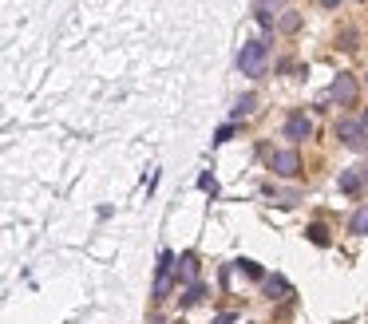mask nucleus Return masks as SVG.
Returning a JSON list of instances; mask_svg holds the SVG:
<instances>
[{"instance_id": "9d476101", "label": "nucleus", "mask_w": 368, "mask_h": 324, "mask_svg": "<svg viewBox=\"0 0 368 324\" xmlns=\"http://www.w3.org/2000/svg\"><path fill=\"white\" fill-rule=\"evenodd\" d=\"M348 229H353V233H368V206H360V210L348 217Z\"/></svg>"}, {"instance_id": "20e7f679", "label": "nucleus", "mask_w": 368, "mask_h": 324, "mask_svg": "<svg viewBox=\"0 0 368 324\" xmlns=\"http://www.w3.org/2000/svg\"><path fill=\"white\" fill-rule=\"evenodd\" d=\"M329 95L337 99V103H344V107H353V103H356V79L348 72H341L337 79H332V91H329Z\"/></svg>"}, {"instance_id": "423d86ee", "label": "nucleus", "mask_w": 368, "mask_h": 324, "mask_svg": "<svg viewBox=\"0 0 368 324\" xmlns=\"http://www.w3.org/2000/svg\"><path fill=\"white\" fill-rule=\"evenodd\" d=\"M178 281L198 285V257H194V253H183V261H178Z\"/></svg>"}, {"instance_id": "aec40b11", "label": "nucleus", "mask_w": 368, "mask_h": 324, "mask_svg": "<svg viewBox=\"0 0 368 324\" xmlns=\"http://www.w3.org/2000/svg\"><path fill=\"white\" fill-rule=\"evenodd\" d=\"M321 4H325V8H337V4H341V0H321Z\"/></svg>"}, {"instance_id": "a211bd4d", "label": "nucleus", "mask_w": 368, "mask_h": 324, "mask_svg": "<svg viewBox=\"0 0 368 324\" xmlns=\"http://www.w3.org/2000/svg\"><path fill=\"white\" fill-rule=\"evenodd\" d=\"M230 134H233V127L226 123V127H218V134H214V143H230Z\"/></svg>"}, {"instance_id": "7ed1b4c3", "label": "nucleus", "mask_w": 368, "mask_h": 324, "mask_svg": "<svg viewBox=\"0 0 368 324\" xmlns=\"http://www.w3.org/2000/svg\"><path fill=\"white\" fill-rule=\"evenodd\" d=\"M309 134H313V123H309L305 111H293L289 119H285V139H293V143H305Z\"/></svg>"}, {"instance_id": "412c9836", "label": "nucleus", "mask_w": 368, "mask_h": 324, "mask_svg": "<svg viewBox=\"0 0 368 324\" xmlns=\"http://www.w3.org/2000/svg\"><path fill=\"white\" fill-rule=\"evenodd\" d=\"M360 178H365V182H368V162H365V167H360Z\"/></svg>"}, {"instance_id": "4468645a", "label": "nucleus", "mask_w": 368, "mask_h": 324, "mask_svg": "<svg viewBox=\"0 0 368 324\" xmlns=\"http://www.w3.org/2000/svg\"><path fill=\"white\" fill-rule=\"evenodd\" d=\"M238 269H242L245 277H254V281H266V277H261V265L250 261V257H245V261H238Z\"/></svg>"}, {"instance_id": "f03ea898", "label": "nucleus", "mask_w": 368, "mask_h": 324, "mask_svg": "<svg viewBox=\"0 0 368 324\" xmlns=\"http://www.w3.org/2000/svg\"><path fill=\"white\" fill-rule=\"evenodd\" d=\"M337 139L344 146H353V151H368V127L356 119H341L337 123Z\"/></svg>"}, {"instance_id": "5701e85b", "label": "nucleus", "mask_w": 368, "mask_h": 324, "mask_svg": "<svg viewBox=\"0 0 368 324\" xmlns=\"http://www.w3.org/2000/svg\"><path fill=\"white\" fill-rule=\"evenodd\" d=\"M151 324H162V321H151Z\"/></svg>"}, {"instance_id": "dca6fc26", "label": "nucleus", "mask_w": 368, "mask_h": 324, "mask_svg": "<svg viewBox=\"0 0 368 324\" xmlns=\"http://www.w3.org/2000/svg\"><path fill=\"white\" fill-rule=\"evenodd\" d=\"M198 186H202V190H206L210 198L218 194V182H214V174H202V178H198Z\"/></svg>"}, {"instance_id": "4be33fe9", "label": "nucleus", "mask_w": 368, "mask_h": 324, "mask_svg": "<svg viewBox=\"0 0 368 324\" xmlns=\"http://www.w3.org/2000/svg\"><path fill=\"white\" fill-rule=\"evenodd\" d=\"M360 123H365V127H368V111H365V119H360Z\"/></svg>"}, {"instance_id": "2eb2a0df", "label": "nucleus", "mask_w": 368, "mask_h": 324, "mask_svg": "<svg viewBox=\"0 0 368 324\" xmlns=\"http://www.w3.org/2000/svg\"><path fill=\"white\" fill-rule=\"evenodd\" d=\"M171 269H174V253L162 249V253H159V273H171Z\"/></svg>"}, {"instance_id": "6ab92c4d", "label": "nucleus", "mask_w": 368, "mask_h": 324, "mask_svg": "<svg viewBox=\"0 0 368 324\" xmlns=\"http://www.w3.org/2000/svg\"><path fill=\"white\" fill-rule=\"evenodd\" d=\"M233 321V312H222V316H214V324H230Z\"/></svg>"}, {"instance_id": "ddd939ff", "label": "nucleus", "mask_w": 368, "mask_h": 324, "mask_svg": "<svg viewBox=\"0 0 368 324\" xmlns=\"http://www.w3.org/2000/svg\"><path fill=\"white\" fill-rule=\"evenodd\" d=\"M202 297H206V285H202V281H198V285H190V288H186L183 304H186V309H190V304H198V300H202Z\"/></svg>"}, {"instance_id": "f257e3e1", "label": "nucleus", "mask_w": 368, "mask_h": 324, "mask_svg": "<svg viewBox=\"0 0 368 324\" xmlns=\"http://www.w3.org/2000/svg\"><path fill=\"white\" fill-rule=\"evenodd\" d=\"M266 63H270V48L261 44V40H250V44H242V56H238V68H242V75H266Z\"/></svg>"}, {"instance_id": "9b49d317", "label": "nucleus", "mask_w": 368, "mask_h": 324, "mask_svg": "<svg viewBox=\"0 0 368 324\" xmlns=\"http://www.w3.org/2000/svg\"><path fill=\"white\" fill-rule=\"evenodd\" d=\"M254 107H258V99H254V95H242V99H238V107H233V119H242V115H254Z\"/></svg>"}, {"instance_id": "1a4fd4ad", "label": "nucleus", "mask_w": 368, "mask_h": 324, "mask_svg": "<svg viewBox=\"0 0 368 324\" xmlns=\"http://www.w3.org/2000/svg\"><path fill=\"white\" fill-rule=\"evenodd\" d=\"M171 288H174V277L171 273H159V277H155V300L171 297Z\"/></svg>"}, {"instance_id": "39448f33", "label": "nucleus", "mask_w": 368, "mask_h": 324, "mask_svg": "<svg viewBox=\"0 0 368 324\" xmlns=\"http://www.w3.org/2000/svg\"><path fill=\"white\" fill-rule=\"evenodd\" d=\"M270 167H273V174H282V178H293L297 170H301V158H297V151H277Z\"/></svg>"}, {"instance_id": "f8f14e48", "label": "nucleus", "mask_w": 368, "mask_h": 324, "mask_svg": "<svg viewBox=\"0 0 368 324\" xmlns=\"http://www.w3.org/2000/svg\"><path fill=\"white\" fill-rule=\"evenodd\" d=\"M305 233H309V241H313V245H321V249L329 245V229H325V226H309Z\"/></svg>"}, {"instance_id": "6e6552de", "label": "nucleus", "mask_w": 368, "mask_h": 324, "mask_svg": "<svg viewBox=\"0 0 368 324\" xmlns=\"http://www.w3.org/2000/svg\"><path fill=\"white\" fill-rule=\"evenodd\" d=\"M360 170H341V178H337V186H341V194H356L360 190Z\"/></svg>"}, {"instance_id": "0eeeda50", "label": "nucleus", "mask_w": 368, "mask_h": 324, "mask_svg": "<svg viewBox=\"0 0 368 324\" xmlns=\"http://www.w3.org/2000/svg\"><path fill=\"white\" fill-rule=\"evenodd\" d=\"M266 293H270L273 300H285V297H293V285H289L285 277H266Z\"/></svg>"}, {"instance_id": "f3484780", "label": "nucleus", "mask_w": 368, "mask_h": 324, "mask_svg": "<svg viewBox=\"0 0 368 324\" xmlns=\"http://www.w3.org/2000/svg\"><path fill=\"white\" fill-rule=\"evenodd\" d=\"M282 28H285V32H297V28H301V16H297V13L282 16Z\"/></svg>"}]
</instances>
